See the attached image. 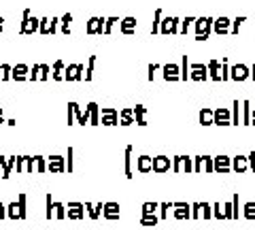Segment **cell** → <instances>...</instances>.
Instances as JSON below:
<instances>
[{"label":"cell","mask_w":255,"mask_h":230,"mask_svg":"<svg viewBox=\"0 0 255 230\" xmlns=\"http://www.w3.org/2000/svg\"><path fill=\"white\" fill-rule=\"evenodd\" d=\"M232 171H236L238 175L245 171H249V162H247V156H236L232 158Z\"/></svg>","instance_id":"obj_8"},{"label":"cell","mask_w":255,"mask_h":230,"mask_svg":"<svg viewBox=\"0 0 255 230\" xmlns=\"http://www.w3.org/2000/svg\"><path fill=\"white\" fill-rule=\"evenodd\" d=\"M211 207H213V218L215 220H226V218H223V209H221L219 203H213Z\"/></svg>","instance_id":"obj_24"},{"label":"cell","mask_w":255,"mask_h":230,"mask_svg":"<svg viewBox=\"0 0 255 230\" xmlns=\"http://www.w3.org/2000/svg\"><path fill=\"white\" fill-rule=\"evenodd\" d=\"M243 216H245L247 220H255V203H253V201H249V203L243 205Z\"/></svg>","instance_id":"obj_15"},{"label":"cell","mask_w":255,"mask_h":230,"mask_svg":"<svg viewBox=\"0 0 255 230\" xmlns=\"http://www.w3.org/2000/svg\"><path fill=\"white\" fill-rule=\"evenodd\" d=\"M4 218H6V205L0 203V220H4Z\"/></svg>","instance_id":"obj_38"},{"label":"cell","mask_w":255,"mask_h":230,"mask_svg":"<svg viewBox=\"0 0 255 230\" xmlns=\"http://www.w3.org/2000/svg\"><path fill=\"white\" fill-rule=\"evenodd\" d=\"M157 207H159V203H142L140 213H142V216H151V213L157 211Z\"/></svg>","instance_id":"obj_18"},{"label":"cell","mask_w":255,"mask_h":230,"mask_svg":"<svg viewBox=\"0 0 255 230\" xmlns=\"http://www.w3.org/2000/svg\"><path fill=\"white\" fill-rule=\"evenodd\" d=\"M232 171V158L228 156H217L213 158V173H221V175H228Z\"/></svg>","instance_id":"obj_2"},{"label":"cell","mask_w":255,"mask_h":230,"mask_svg":"<svg viewBox=\"0 0 255 230\" xmlns=\"http://www.w3.org/2000/svg\"><path fill=\"white\" fill-rule=\"evenodd\" d=\"M23 173H34V158H30V156H26V166H23Z\"/></svg>","instance_id":"obj_28"},{"label":"cell","mask_w":255,"mask_h":230,"mask_svg":"<svg viewBox=\"0 0 255 230\" xmlns=\"http://www.w3.org/2000/svg\"><path fill=\"white\" fill-rule=\"evenodd\" d=\"M238 209H241V203H238V192L232 198V220H238Z\"/></svg>","instance_id":"obj_26"},{"label":"cell","mask_w":255,"mask_h":230,"mask_svg":"<svg viewBox=\"0 0 255 230\" xmlns=\"http://www.w3.org/2000/svg\"><path fill=\"white\" fill-rule=\"evenodd\" d=\"M26 201H28V196H26V194H19V196H17V205H19V220H26V218H28Z\"/></svg>","instance_id":"obj_12"},{"label":"cell","mask_w":255,"mask_h":230,"mask_svg":"<svg viewBox=\"0 0 255 230\" xmlns=\"http://www.w3.org/2000/svg\"><path fill=\"white\" fill-rule=\"evenodd\" d=\"M172 171L174 173H183V156L172 158Z\"/></svg>","instance_id":"obj_25"},{"label":"cell","mask_w":255,"mask_h":230,"mask_svg":"<svg viewBox=\"0 0 255 230\" xmlns=\"http://www.w3.org/2000/svg\"><path fill=\"white\" fill-rule=\"evenodd\" d=\"M136 117H138V124H140V126H145V122H142V109H140V107L136 109Z\"/></svg>","instance_id":"obj_39"},{"label":"cell","mask_w":255,"mask_h":230,"mask_svg":"<svg viewBox=\"0 0 255 230\" xmlns=\"http://www.w3.org/2000/svg\"><path fill=\"white\" fill-rule=\"evenodd\" d=\"M21 75H23V68H21V66H19V68H17V70H15V77H21Z\"/></svg>","instance_id":"obj_41"},{"label":"cell","mask_w":255,"mask_h":230,"mask_svg":"<svg viewBox=\"0 0 255 230\" xmlns=\"http://www.w3.org/2000/svg\"><path fill=\"white\" fill-rule=\"evenodd\" d=\"M34 171L36 173H47V158L34 156Z\"/></svg>","instance_id":"obj_16"},{"label":"cell","mask_w":255,"mask_h":230,"mask_svg":"<svg viewBox=\"0 0 255 230\" xmlns=\"http://www.w3.org/2000/svg\"><path fill=\"white\" fill-rule=\"evenodd\" d=\"M23 166H26V156H17L15 158V169H17V173H23Z\"/></svg>","instance_id":"obj_29"},{"label":"cell","mask_w":255,"mask_h":230,"mask_svg":"<svg viewBox=\"0 0 255 230\" xmlns=\"http://www.w3.org/2000/svg\"><path fill=\"white\" fill-rule=\"evenodd\" d=\"M53 218L66 220V205H64V203H55V201H53Z\"/></svg>","instance_id":"obj_14"},{"label":"cell","mask_w":255,"mask_h":230,"mask_svg":"<svg viewBox=\"0 0 255 230\" xmlns=\"http://www.w3.org/2000/svg\"><path fill=\"white\" fill-rule=\"evenodd\" d=\"M119 211H122L119 203H102V218L105 220H119Z\"/></svg>","instance_id":"obj_4"},{"label":"cell","mask_w":255,"mask_h":230,"mask_svg":"<svg viewBox=\"0 0 255 230\" xmlns=\"http://www.w3.org/2000/svg\"><path fill=\"white\" fill-rule=\"evenodd\" d=\"M228 122H230V115H228V111H219V113H217V124L226 126Z\"/></svg>","instance_id":"obj_30"},{"label":"cell","mask_w":255,"mask_h":230,"mask_svg":"<svg viewBox=\"0 0 255 230\" xmlns=\"http://www.w3.org/2000/svg\"><path fill=\"white\" fill-rule=\"evenodd\" d=\"M200 216H204V220H211L213 218V207L209 203H200Z\"/></svg>","instance_id":"obj_21"},{"label":"cell","mask_w":255,"mask_h":230,"mask_svg":"<svg viewBox=\"0 0 255 230\" xmlns=\"http://www.w3.org/2000/svg\"><path fill=\"white\" fill-rule=\"evenodd\" d=\"M223 218H226V220H232V201H230V203H223Z\"/></svg>","instance_id":"obj_31"},{"label":"cell","mask_w":255,"mask_h":230,"mask_svg":"<svg viewBox=\"0 0 255 230\" xmlns=\"http://www.w3.org/2000/svg\"><path fill=\"white\" fill-rule=\"evenodd\" d=\"M159 218L155 213H151V216H140V226H157Z\"/></svg>","instance_id":"obj_17"},{"label":"cell","mask_w":255,"mask_h":230,"mask_svg":"<svg viewBox=\"0 0 255 230\" xmlns=\"http://www.w3.org/2000/svg\"><path fill=\"white\" fill-rule=\"evenodd\" d=\"M66 171L73 173V147H68V158H66Z\"/></svg>","instance_id":"obj_33"},{"label":"cell","mask_w":255,"mask_h":230,"mask_svg":"<svg viewBox=\"0 0 255 230\" xmlns=\"http://www.w3.org/2000/svg\"><path fill=\"white\" fill-rule=\"evenodd\" d=\"M6 218L9 220H19V205H17V201L6 205Z\"/></svg>","instance_id":"obj_13"},{"label":"cell","mask_w":255,"mask_h":230,"mask_svg":"<svg viewBox=\"0 0 255 230\" xmlns=\"http://www.w3.org/2000/svg\"><path fill=\"white\" fill-rule=\"evenodd\" d=\"M66 218L68 220H83L85 218V207H83V203H68V207H66Z\"/></svg>","instance_id":"obj_5"},{"label":"cell","mask_w":255,"mask_h":230,"mask_svg":"<svg viewBox=\"0 0 255 230\" xmlns=\"http://www.w3.org/2000/svg\"><path fill=\"white\" fill-rule=\"evenodd\" d=\"M105 120H102V124H107V126H113V124H117V117H115V111H111V109H107L105 111Z\"/></svg>","instance_id":"obj_23"},{"label":"cell","mask_w":255,"mask_h":230,"mask_svg":"<svg viewBox=\"0 0 255 230\" xmlns=\"http://www.w3.org/2000/svg\"><path fill=\"white\" fill-rule=\"evenodd\" d=\"M47 171H49L51 175L66 173V158H64V156H51V158H47Z\"/></svg>","instance_id":"obj_1"},{"label":"cell","mask_w":255,"mask_h":230,"mask_svg":"<svg viewBox=\"0 0 255 230\" xmlns=\"http://www.w3.org/2000/svg\"><path fill=\"white\" fill-rule=\"evenodd\" d=\"M15 158L17 156H11V158H2L0 156V169H2V179H9L11 177V171L15 169Z\"/></svg>","instance_id":"obj_7"},{"label":"cell","mask_w":255,"mask_h":230,"mask_svg":"<svg viewBox=\"0 0 255 230\" xmlns=\"http://www.w3.org/2000/svg\"><path fill=\"white\" fill-rule=\"evenodd\" d=\"M124 173L128 179L134 177V171H132V147L126 149V160H124Z\"/></svg>","instance_id":"obj_9"},{"label":"cell","mask_w":255,"mask_h":230,"mask_svg":"<svg viewBox=\"0 0 255 230\" xmlns=\"http://www.w3.org/2000/svg\"><path fill=\"white\" fill-rule=\"evenodd\" d=\"M202 171V156L194 158V173H200Z\"/></svg>","instance_id":"obj_35"},{"label":"cell","mask_w":255,"mask_h":230,"mask_svg":"<svg viewBox=\"0 0 255 230\" xmlns=\"http://www.w3.org/2000/svg\"><path fill=\"white\" fill-rule=\"evenodd\" d=\"M151 171L162 175V173H168L170 171V158L166 156H157V158H151Z\"/></svg>","instance_id":"obj_3"},{"label":"cell","mask_w":255,"mask_h":230,"mask_svg":"<svg viewBox=\"0 0 255 230\" xmlns=\"http://www.w3.org/2000/svg\"><path fill=\"white\" fill-rule=\"evenodd\" d=\"M136 171L138 173H151V158L149 156L136 158Z\"/></svg>","instance_id":"obj_11"},{"label":"cell","mask_w":255,"mask_h":230,"mask_svg":"<svg viewBox=\"0 0 255 230\" xmlns=\"http://www.w3.org/2000/svg\"><path fill=\"white\" fill-rule=\"evenodd\" d=\"M0 124H2V113H0Z\"/></svg>","instance_id":"obj_42"},{"label":"cell","mask_w":255,"mask_h":230,"mask_svg":"<svg viewBox=\"0 0 255 230\" xmlns=\"http://www.w3.org/2000/svg\"><path fill=\"white\" fill-rule=\"evenodd\" d=\"M202 169H204L206 173H213V158L202 156Z\"/></svg>","instance_id":"obj_27"},{"label":"cell","mask_w":255,"mask_h":230,"mask_svg":"<svg viewBox=\"0 0 255 230\" xmlns=\"http://www.w3.org/2000/svg\"><path fill=\"white\" fill-rule=\"evenodd\" d=\"M172 207H174V218L177 220H191L189 203H172Z\"/></svg>","instance_id":"obj_6"},{"label":"cell","mask_w":255,"mask_h":230,"mask_svg":"<svg viewBox=\"0 0 255 230\" xmlns=\"http://www.w3.org/2000/svg\"><path fill=\"white\" fill-rule=\"evenodd\" d=\"M83 207L87 209V216H90L92 220H98L100 216H102V203H98V205H92V203H85Z\"/></svg>","instance_id":"obj_10"},{"label":"cell","mask_w":255,"mask_h":230,"mask_svg":"<svg viewBox=\"0 0 255 230\" xmlns=\"http://www.w3.org/2000/svg\"><path fill=\"white\" fill-rule=\"evenodd\" d=\"M130 120H132V117H130V111H126V113H124V126L130 124Z\"/></svg>","instance_id":"obj_40"},{"label":"cell","mask_w":255,"mask_h":230,"mask_svg":"<svg viewBox=\"0 0 255 230\" xmlns=\"http://www.w3.org/2000/svg\"><path fill=\"white\" fill-rule=\"evenodd\" d=\"M183 173H194V158H187V156H183Z\"/></svg>","instance_id":"obj_22"},{"label":"cell","mask_w":255,"mask_h":230,"mask_svg":"<svg viewBox=\"0 0 255 230\" xmlns=\"http://www.w3.org/2000/svg\"><path fill=\"white\" fill-rule=\"evenodd\" d=\"M45 207H47V209H45V218L51 220V218H53V201H51V194L45 196Z\"/></svg>","instance_id":"obj_19"},{"label":"cell","mask_w":255,"mask_h":230,"mask_svg":"<svg viewBox=\"0 0 255 230\" xmlns=\"http://www.w3.org/2000/svg\"><path fill=\"white\" fill-rule=\"evenodd\" d=\"M200 120H202V124H204V126H209V124H211V113H209V111H202Z\"/></svg>","instance_id":"obj_37"},{"label":"cell","mask_w":255,"mask_h":230,"mask_svg":"<svg viewBox=\"0 0 255 230\" xmlns=\"http://www.w3.org/2000/svg\"><path fill=\"white\" fill-rule=\"evenodd\" d=\"M247 162H249V169L255 173V152H251L249 156H247Z\"/></svg>","instance_id":"obj_36"},{"label":"cell","mask_w":255,"mask_h":230,"mask_svg":"<svg viewBox=\"0 0 255 230\" xmlns=\"http://www.w3.org/2000/svg\"><path fill=\"white\" fill-rule=\"evenodd\" d=\"M92 117V122L94 124H98V109H96V105H90V113H87Z\"/></svg>","instance_id":"obj_34"},{"label":"cell","mask_w":255,"mask_h":230,"mask_svg":"<svg viewBox=\"0 0 255 230\" xmlns=\"http://www.w3.org/2000/svg\"><path fill=\"white\" fill-rule=\"evenodd\" d=\"M189 209H191V218H194V220L200 218V203H191Z\"/></svg>","instance_id":"obj_32"},{"label":"cell","mask_w":255,"mask_h":230,"mask_svg":"<svg viewBox=\"0 0 255 230\" xmlns=\"http://www.w3.org/2000/svg\"><path fill=\"white\" fill-rule=\"evenodd\" d=\"M159 220H166V218H168V209H172V203H159Z\"/></svg>","instance_id":"obj_20"}]
</instances>
